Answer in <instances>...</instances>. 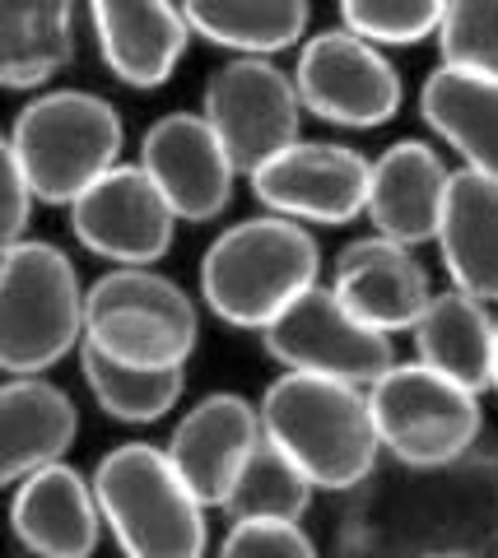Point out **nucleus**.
I'll return each mask as SVG.
<instances>
[{
  "instance_id": "f257e3e1",
  "label": "nucleus",
  "mask_w": 498,
  "mask_h": 558,
  "mask_svg": "<svg viewBox=\"0 0 498 558\" xmlns=\"http://www.w3.org/2000/svg\"><path fill=\"white\" fill-rule=\"evenodd\" d=\"M256 410H262L266 438L317 488H331V494L359 488L382 457L368 410V387H350V381L313 373H284L266 387Z\"/></svg>"
},
{
  "instance_id": "f03ea898",
  "label": "nucleus",
  "mask_w": 498,
  "mask_h": 558,
  "mask_svg": "<svg viewBox=\"0 0 498 558\" xmlns=\"http://www.w3.org/2000/svg\"><path fill=\"white\" fill-rule=\"evenodd\" d=\"M321 279V252L307 223L256 215L224 229L201 260V299L224 326L262 330Z\"/></svg>"
},
{
  "instance_id": "7ed1b4c3",
  "label": "nucleus",
  "mask_w": 498,
  "mask_h": 558,
  "mask_svg": "<svg viewBox=\"0 0 498 558\" xmlns=\"http://www.w3.org/2000/svg\"><path fill=\"white\" fill-rule=\"evenodd\" d=\"M102 531L131 558H196L205 554V502L186 488L168 451L122 442L94 470Z\"/></svg>"
},
{
  "instance_id": "20e7f679",
  "label": "nucleus",
  "mask_w": 498,
  "mask_h": 558,
  "mask_svg": "<svg viewBox=\"0 0 498 558\" xmlns=\"http://www.w3.org/2000/svg\"><path fill=\"white\" fill-rule=\"evenodd\" d=\"M84 340V284L51 242L0 252V373L28 377L75 354Z\"/></svg>"
},
{
  "instance_id": "39448f33",
  "label": "nucleus",
  "mask_w": 498,
  "mask_h": 558,
  "mask_svg": "<svg viewBox=\"0 0 498 558\" xmlns=\"http://www.w3.org/2000/svg\"><path fill=\"white\" fill-rule=\"evenodd\" d=\"M122 117L84 89H47L28 98L10 126V145L33 186V201L71 205L94 178L122 163Z\"/></svg>"
},
{
  "instance_id": "423d86ee",
  "label": "nucleus",
  "mask_w": 498,
  "mask_h": 558,
  "mask_svg": "<svg viewBox=\"0 0 498 558\" xmlns=\"http://www.w3.org/2000/svg\"><path fill=\"white\" fill-rule=\"evenodd\" d=\"M201 340L196 303L178 279L117 266L84 289V344L131 368H186Z\"/></svg>"
},
{
  "instance_id": "0eeeda50",
  "label": "nucleus",
  "mask_w": 498,
  "mask_h": 558,
  "mask_svg": "<svg viewBox=\"0 0 498 558\" xmlns=\"http://www.w3.org/2000/svg\"><path fill=\"white\" fill-rule=\"evenodd\" d=\"M368 410L382 451L401 465H457L479 438V391L434 373L428 363H391L368 387Z\"/></svg>"
},
{
  "instance_id": "6e6552de",
  "label": "nucleus",
  "mask_w": 498,
  "mask_h": 558,
  "mask_svg": "<svg viewBox=\"0 0 498 558\" xmlns=\"http://www.w3.org/2000/svg\"><path fill=\"white\" fill-rule=\"evenodd\" d=\"M262 344L284 373H313L350 381V387H373L397 363L387 330L354 317L340 303V293L321 279L313 289H303L270 326H262Z\"/></svg>"
},
{
  "instance_id": "1a4fd4ad",
  "label": "nucleus",
  "mask_w": 498,
  "mask_h": 558,
  "mask_svg": "<svg viewBox=\"0 0 498 558\" xmlns=\"http://www.w3.org/2000/svg\"><path fill=\"white\" fill-rule=\"evenodd\" d=\"M294 89L303 112L350 131L382 126L401 112V75L387 51L354 28H326L299 47Z\"/></svg>"
},
{
  "instance_id": "9d476101",
  "label": "nucleus",
  "mask_w": 498,
  "mask_h": 558,
  "mask_svg": "<svg viewBox=\"0 0 498 558\" xmlns=\"http://www.w3.org/2000/svg\"><path fill=\"white\" fill-rule=\"evenodd\" d=\"M201 117L215 126L233 168L252 172L275 149L299 140L303 102L294 75L284 65H275V57H229L205 80Z\"/></svg>"
},
{
  "instance_id": "9b49d317",
  "label": "nucleus",
  "mask_w": 498,
  "mask_h": 558,
  "mask_svg": "<svg viewBox=\"0 0 498 558\" xmlns=\"http://www.w3.org/2000/svg\"><path fill=\"white\" fill-rule=\"evenodd\" d=\"M252 191L270 215L299 223H350L368 201V159L336 140H289L252 172Z\"/></svg>"
},
{
  "instance_id": "f8f14e48",
  "label": "nucleus",
  "mask_w": 498,
  "mask_h": 558,
  "mask_svg": "<svg viewBox=\"0 0 498 558\" xmlns=\"http://www.w3.org/2000/svg\"><path fill=\"white\" fill-rule=\"evenodd\" d=\"M71 229L112 266H154L178 233V215L141 163H112L65 205Z\"/></svg>"
},
{
  "instance_id": "ddd939ff",
  "label": "nucleus",
  "mask_w": 498,
  "mask_h": 558,
  "mask_svg": "<svg viewBox=\"0 0 498 558\" xmlns=\"http://www.w3.org/2000/svg\"><path fill=\"white\" fill-rule=\"evenodd\" d=\"M141 168L186 223L219 219L233 201L238 168L201 112H168L141 140Z\"/></svg>"
},
{
  "instance_id": "4468645a",
  "label": "nucleus",
  "mask_w": 498,
  "mask_h": 558,
  "mask_svg": "<svg viewBox=\"0 0 498 558\" xmlns=\"http://www.w3.org/2000/svg\"><path fill=\"white\" fill-rule=\"evenodd\" d=\"M262 410L252 400L233 396V391H215L196 400L192 410L178 418L173 438H168V457H173L178 475L186 480V488L205 502V508H219L224 494L233 488L238 470L247 465V457L262 442Z\"/></svg>"
},
{
  "instance_id": "2eb2a0df",
  "label": "nucleus",
  "mask_w": 498,
  "mask_h": 558,
  "mask_svg": "<svg viewBox=\"0 0 498 558\" xmlns=\"http://www.w3.org/2000/svg\"><path fill=\"white\" fill-rule=\"evenodd\" d=\"M10 531L38 558H89L102 539V512L94 480L75 465L47 461L14 484L10 498Z\"/></svg>"
},
{
  "instance_id": "dca6fc26",
  "label": "nucleus",
  "mask_w": 498,
  "mask_h": 558,
  "mask_svg": "<svg viewBox=\"0 0 498 558\" xmlns=\"http://www.w3.org/2000/svg\"><path fill=\"white\" fill-rule=\"evenodd\" d=\"M108 70L131 89H159L186 57L182 0H84Z\"/></svg>"
},
{
  "instance_id": "f3484780",
  "label": "nucleus",
  "mask_w": 498,
  "mask_h": 558,
  "mask_svg": "<svg viewBox=\"0 0 498 558\" xmlns=\"http://www.w3.org/2000/svg\"><path fill=\"white\" fill-rule=\"evenodd\" d=\"M331 289L354 317H364L368 326L387 330V336L391 330H410L424 303L434 299L428 270L420 266L415 247H401V242H391L382 233L359 238L336 256Z\"/></svg>"
},
{
  "instance_id": "a211bd4d",
  "label": "nucleus",
  "mask_w": 498,
  "mask_h": 558,
  "mask_svg": "<svg viewBox=\"0 0 498 558\" xmlns=\"http://www.w3.org/2000/svg\"><path fill=\"white\" fill-rule=\"evenodd\" d=\"M452 168L438 159L424 140H401L382 159L368 163V201L364 215L373 233H382L401 247H424L438 233L442 196H448Z\"/></svg>"
},
{
  "instance_id": "6ab92c4d",
  "label": "nucleus",
  "mask_w": 498,
  "mask_h": 558,
  "mask_svg": "<svg viewBox=\"0 0 498 558\" xmlns=\"http://www.w3.org/2000/svg\"><path fill=\"white\" fill-rule=\"evenodd\" d=\"M434 242L457 289L498 303V178L457 168L448 178Z\"/></svg>"
},
{
  "instance_id": "aec40b11",
  "label": "nucleus",
  "mask_w": 498,
  "mask_h": 558,
  "mask_svg": "<svg viewBox=\"0 0 498 558\" xmlns=\"http://www.w3.org/2000/svg\"><path fill=\"white\" fill-rule=\"evenodd\" d=\"M75 400L38 373L0 387V488L20 484L47 461H61L75 442Z\"/></svg>"
},
{
  "instance_id": "412c9836",
  "label": "nucleus",
  "mask_w": 498,
  "mask_h": 558,
  "mask_svg": "<svg viewBox=\"0 0 498 558\" xmlns=\"http://www.w3.org/2000/svg\"><path fill=\"white\" fill-rule=\"evenodd\" d=\"M415 354L434 373L471 391L494 387V312L466 289H442L415 317Z\"/></svg>"
},
{
  "instance_id": "4be33fe9",
  "label": "nucleus",
  "mask_w": 498,
  "mask_h": 558,
  "mask_svg": "<svg viewBox=\"0 0 498 558\" xmlns=\"http://www.w3.org/2000/svg\"><path fill=\"white\" fill-rule=\"evenodd\" d=\"M420 112L461 163L498 178V75L438 65L420 89Z\"/></svg>"
},
{
  "instance_id": "5701e85b",
  "label": "nucleus",
  "mask_w": 498,
  "mask_h": 558,
  "mask_svg": "<svg viewBox=\"0 0 498 558\" xmlns=\"http://www.w3.org/2000/svg\"><path fill=\"white\" fill-rule=\"evenodd\" d=\"M75 57V0H0V89H42Z\"/></svg>"
},
{
  "instance_id": "b1692460",
  "label": "nucleus",
  "mask_w": 498,
  "mask_h": 558,
  "mask_svg": "<svg viewBox=\"0 0 498 558\" xmlns=\"http://www.w3.org/2000/svg\"><path fill=\"white\" fill-rule=\"evenodd\" d=\"M186 28L233 57H280L299 47L313 5L307 0H182Z\"/></svg>"
},
{
  "instance_id": "393cba45",
  "label": "nucleus",
  "mask_w": 498,
  "mask_h": 558,
  "mask_svg": "<svg viewBox=\"0 0 498 558\" xmlns=\"http://www.w3.org/2000/svg\"><path fill=\"white\" fill-rule=\"evenodd\" d=\"M75 354L84 381H89V396L117 424H159L163 414H173L186 391V368H131V363L98 354L84 340Z\"/></svg>"
},
{
  "instance_id": "a878e982",
  "label": "nucleus",
  "mask_w": 498,
  "mask_h": 558,
  "mask_svg": "<svg viewBox=\"0 0 498 558\" xmlns=\"http://www.w3.org/2000/svg\"><path fill=\"white\" fill-rule=\"evenodd\" d=\"M313 494H317V484L262 433V442H256L247 465L238 470V480L224 494V502H219V512H229V521H238V517L303 521L307 508H313Z\"/></svg>"
},
{
  "instance_id": "bb28decb",
  "label": "nucleus",
  "mask_w": 498,
  "mask_h": 558,
  "mask_svg": "<svg viewBox=\"0 0 498 558\" xmlns=\"http://www.w3.org/2000/svg\"><path fill=\"white\" fill-rule=\"evenodd\" d=\"M434 38L442 65L498 75V0H448Z\"/></svg>"
},
{
  "instance_id": "cd10ccee",
  "label": "nucleus",
  "mask_w": 498,
  "mask_h": 558,
  "mask_svg": "<svg viewBox=\"0 0 498 558\" xmlns=\"http://www.w3.org/2000/svg\"><path fill=\"white\" fill-rule=\"evenodd\" d=\"M448 0H340L345 28L364 33L377 47H405L434 38Z\"/></svg>"
},
{
  "instance_id": "c85d7f7f",
  "label": "nucleus",
  "mask_w": 498,
  "mask_h": 558,
  "mask_svg": "<svg viewBox=\"0 0 498 558\" xmlns=\"http://www.w3.org/2000/svg\"><path fill=\"white\" fill-rule=\"evenodd\" d=\"M224 558H313V535L303 521L284 517H238L224 535Z\"/></svg>"
},
{
  "instance_id": "c756f323",
  "label": "nucleus",
  "mask_w": 498,
  "mask_h": 558,
  "mask_svg": "<svg viewBox=\"0 0 498 558\" xmlns=\"http://www.w3.org/2000/svg\"><path fill=\"white\" fill-rule=\"evenodd\" d=\"M28 215H33V186L24 178L10 135L0 131V252H10L14 242L28 238Z\"/></svg>"
},
{
  "instance_id": "7c9ffc66",
  "label": "nucleus",
  "mask_w": 498,
  "mask_h": 558,
  "mask_svg": "<svg viewBox=\"0 0 498 558\" xmlns=\"http://www.w3.org/2000/svg\"><path fill=\"white\" fill-rule=\"evenodd\" d=\"M489 391H498V317H494V387Z\"/></svg>"
}]
</instances>
